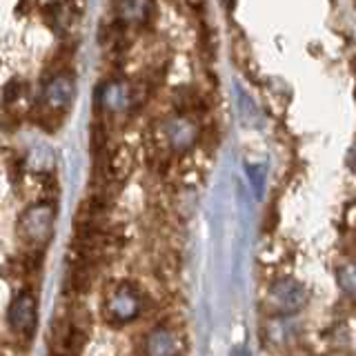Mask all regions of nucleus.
Here are the masks:
<instances>
[{
  "instance_id": "obj_1",
  "label": "nucleus",
  "mask_w": 356,
  "mask_h": 356,
  "mask_svg": "<svg viewBox=\"0 0 356 356\" xmlns=\"http://www.w3.org/2000/svg\"><path fill=\"white\" fill-rule=\"evenodd\" d=\"M56 209L49 203H36L22 211L18 218V236L33 250H42L51 241Z\"/></svg>"
},
{
  "instance_id": "obj_2",
  "label": "nucleus",
  "mask_w": 356,
  "mask_h": 356,
  "mask_svg": "<svg viewBox=\"0 0 356 356\" xmlns=\"http://www.w3.org/2000/svg\"><path fill=\"white\" fill-rule=\"evenodd\" d=\"M143 312V296L134 285L122 283L111 289L105 298V318L114 325H122L134 318H138Z\"/></svg>"
},
{
  "instance_id": "obj_3",
  "label": "nucleus",
  "mask_w": 356,
  "mask_h": 356,
  "mask_svg": "<svg viewBox=\"0 0 356 356\" xmlns=\"http://www.w3.org/2000/svg\"><path fill=\"white\" fill-rule=\"evenodd\" d=\"M305 287L292 281V278H283L272 285L270 289V298H267V305L276 314H294L300 307L305 305Z\"/></svg>"
},
{
  "instance_id": "obj_4",
  "label": "nucleus",
  "mask_w": 356,
  "mask_h": 356,
  "mask_svg": "<svg viewBox=\"0 0 356 356\" xmlns=\"http://www.w3.org/2000/svg\"><path fill=\"white\" fill-rule=\"evenodd\" d=\"M76 96V81L72 74L60 72L49 78V83L44 85V107L56 111V114H63V111L70 109Z\"/></svg>"
},
{
  "instance_id": "obj_5",
  "label": "nucleus",
  "mask_w": 356,
  "mask_h": 356,
  "mask_svg": "<svg viewBox=\"0 0 356 356\" xmlns=\"http://www.w3.org/2000/svg\"><path fill=\"white\" fill-rule=\"evenodd\" d=\"M36 298L31 292H20L9 307V325L20 337H29L36 330Z\"/></svg>"
},
{
  "instance_id": "obj_6",
  "label": "nucleus",
  "mask_w": 356,
  "mask_h": 356,
  "mask_svg": "<svg viewBox=\"0 0 356 356\" xmlns=\"http://www.w3.org/2000/svg\"><path fill=\"white\" fill-rule=\"evenodd\" d=\"M145 354L147 356H181L183 354V337L174 327H156L145 339Z\"/></svg>"
},
{
  "instance_id": "obj_7",
  "label": "nucleus",
  "mask_w": 356,
  "mask_h": 356,
  "mask_svg": "<svg viewBox=\"0 0 356 356\" xmlns=\"http://www.w3.org/2000/svg\"><path fill=\"white\" fill-rule=\"evenodd\" d=\"M167 140H170L176 149H187L189 145L196 140V127L192 120L187 118H172L167 122Z\"/></svg>"
},
{
  "instance_id": "obj_8",
  "label": "nucleus",
  "mask_w": 356,
  "mask_h": 356,
  "mask_svg": "<svg viewBox=\"0 0 356 356\" xmlns=\"http://www.w3.org/2000/svg\"><path fill=\"white\" fill-rule=\"evenodd\" d=\"M131 152L127 147H118L114 154L107 159V167H105V172H107V181H114V183H122L125 178L129 176L131 172Z\"/></svg>"
},
{
  "instance_id": "obj_9",
  "label": "nucleus",
  "mask_w": 356,
  "mask_h": 356,
  "mask_svg": "<svg viewBox=\"0 0 356 356\" xmlns=\"http://www.w3.org/2000/svg\"><path fill=\"white\" fill-rule=\"evenodd\" d=\"M131 100V89L125 83H109L103 89V103L107 109H125Z\"/></svg>"
},
{
  "instance_id": "obj_10",
  "label": "nucleus",
  "mask_w": 356,
  "mask_h": 356,
  "mask_svg": "<svg viewBox=\"0 0 356 356\" xmlns=\"http://www.w3.org/2000/svg\"><path fill=\"white\" fill-rule=\"evenodd\" d=\"M105 136H107V134H105V127H103V125H96V127L92 129V138H94V152H96V154H100V152L105 149Z\"/></svg>"
},
{
  "instance_id": "obj_11",
  "label": "nucleus",
  "mask_w": 356,
  "mask_h": 356,
  "mask_svg": "<svg viewBox=\"0 0 356 356\" xmlns=\"http://www.w3.org/2000/svg\"><path fill=\"white\" fill-rule=\"evenodd\" d=\"M232 356H248V354H245L243 348H238V350H234V352H232Z\"/></svg>"
}]
</instances>
